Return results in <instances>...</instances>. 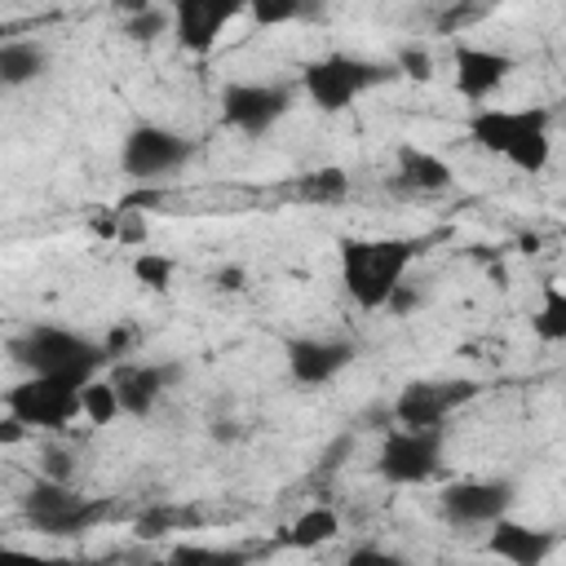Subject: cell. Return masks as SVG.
Masks as SVG:
<instances>
[{
    "instance_id": "5bb4252c",
    "label": "cell",
    "mask_w": 566,
    "mask_h": 566,
    "mask_svg": "<svg viewBox=\"0 0 566 566\" xmlns=\"http://www.w3.org/2000/svg\"><path fill=\"white\" fill-rule=\"evenodd\" d=\"M172 376H177L172 363H115V371H111L106 380L115 385L119 416L142 420V416L155 411V402L164 398V389H168Z\"/></svg>"
},
{
    "instance_id": "5b68a950",
    "label": "cell",
    "mask_w": 566,
    "mask_h": 566,
    "mask_svg": "<svg viewBox=\"0 0 566 566\" xmlns=\"http://www.w3.org/2000/svg\"><path fill=\"white\" fill-rule=\"evenodd\" d=\"M394 75L398 71L385 66V62H367V57H354V53H327V57H318L301 71V88L318 111L336 115V111L354 106V97H363L367 88H376Z\"/></svg>"
},
{
    "instance_id": "836d02e7",
    "label": "cell",
    "mask_w": 566,
    "mask_h": 566,
    "mask_svg": "<svg viewBox=\"0 0 566 566\" xmlns=\"http://www.w3.org/2000/svg\"><path fill=\"white\" fill-rule=\"evenodd\" d=\"M119 13H142V9H150V0H111Z\"/></svg>"
},
{
    "instance_id": "1f68e13d",
    "label": "cell",
    "mask_w": 566,
    "mask_h": 566,
    "mask_svg": "<svg viewBox=\"0 0 566 566\" xmlns=\"http://www.w3.org/2000/svg\"><path fill=\"white\" fill-rule=\"evenodd\" d=\"M349 562H380V566H394V553H380V548H354Z\"/></svg>"
},
{
    "instance_id": "9c48e42d",
    "label": "cell",
    "mask_w": 566,
    "mask_h": 566,
    "mask_svg": "<svg viewBox=\"0 0 566 566\" xmlns=\"http://www.w3.org/2000/svg\"><path fill=\"white\" fill-rule=\"evenodd\" d=\"M292 111V88L287 84H261V80H234L221 88V115L230 128L261 137L270 133L283 115Z\"/></svg>"
},
{
    "instance_id": "4dcf8cb0",
    "label": "cell",
    "mask_w": 566,
    "mask_h": 566,
    "mask_svg": "<svg viewBox=\"0 0 566 566\" xmlns=\"http://www.w3.org/2000/svg\"><path fill=\"white\" fill-rule=\"evenodd\" d=\"M243 279H248V274H243L239 265H226V270H217V274H212V283H217L221 292H239V287H243Z\"/></svg>"
},
{
    "instance_id": "ac0fdd59",
    "label": "cell",
    "mask_w": 566,
    "mask_h": 566,
    "mask_svg": "<svg viewBox=\"0 0 566 566\" xmlns=\"http://www.w3.org/2000/svg\"><path fill=\"white\" fill-rule=\"evenodd\" d=\"M44 66H49L44 44H35V40H0V88L31 84V80L44 75Z\"/></svg>"
},
{
    "instance_id": "e0dca14e",
    "label": "cell",
    "mask_w": 566,
    "mask_h": 566,
    "mask_svg": "<svg viewBox=\"0 0 566 566\" xmlns=\"http://www.w3.org/2000/svg\"><path fill=\"white\" fill-rule=\"evenodd\" d=\"M394 159H398V181L411 186V190H447V186H451V164L438 159V155L424 150V146L402 142Z\"/></svg>"
},
{
    "instance_id": "52a82bcc",
    "label": "cell",
    "mask_w": 566,
    "mask_h": 566,
    "mask_svg": "<svg viewBox=\"0 0 566 566\" xmlns=\"http://www.w3.org/2000/svg\"><path fill=\"white\" fill-rule=\"evenodd\" d=\"M442 424H424V429H411V424H398V429H385V442H380V455H376V473L394 486H416V482H429L438 469H442Z\"/></svg>"
},
{
    "instance_id": "9a60e30c",
    "label": "cell",
    "mask_w": 566,
    "mask_h": 566,
    "mask_svg": "<svg viewBox=\"0 0 566 566\" xmlns=\"http://www.w3.org/2000/svg\"><path fill=\"white\" fill-rule=\"evenodd\" d=\"M513 71H517V62L500 49H482V44L455 49V93L469 102H486L495 88H504V80Z\"/></svg>"
},
{
    "instance_id": "30bf717a",
    "label": "cell",
    "mask_w": 566,
    "mask_h": 566,
    "mask_svg": "<svg viewBox=\"0 0 566 566\" xmlns=\"http://www.w3.org/2000/svg\"><path fill=\"white\" fill-rule=\"evenodd\" d=\"M190 155H195V142L181 137V133H172V128H164V124H137V128H128V137L119 146V164L137 181L177 172Z\"/></svg>"
},
{
    "instance_id": "ffe728a7",
    "label": "cell",
    "mask_w": 566,
    "mask_h": 566,
    "mask_svg": "<svg viewBox=\"0 0 566 566\" xmlns=\"http://www.w3.org/2000/svg\"><path fill=\"white\" fill-rule=\"evenodd\" d=\"M323 0H243L248 18L256 27H287V22H301L310 13H318Z\"/></svg>"
},
{
    "instance_id": "44dd1931",
    "label": "cell",
    "mask_w": 566,
    "mask_h": 566,
    "mask_svg": "<svg viewBox=\"0 0 566 566\" xmlns=\"http://www.w3.org/2000/svg\"><path fill=\"white\" fill-rule=\"evenodd\" d=\"M531 327H535V336H539L544 345L566 340V292H562L557 283H544V301H539Z\"/></svg>"
},
{
    "instance_id": "8fae6325",
    "label": "cell",
    "mask_w": 566,
    "mask_h": 566,
    "mask_svg": "<svg viewBox=\"0 0 566 566\" xmlns=\"http://www.w3.org/2000/svg\"><path fill=\"white\" fill-rule=\"evenodd\" d=\"M517 491L509 478H464V482H451L442 486L438 495V509L451 526H491L495 517H504L513 509Z\"/></svg>"
},
{
    "instance_id": "d6986e66",
    "label": "cell",
    "mask_w": 566,
    "mask_h": 566,
    "mask_svg": "<svg viewBox=\"0 0 566 566\" xmlns=\"http://www.w3.org/2000/svg\"><path fill=\"white\" fill-rule=\"evenodd\" d=\"M336 531H340V517L327 509V504H318V509H305L292 526H287V544L292 548H318V544H327V539H336Z\"/></svg>"
},
{
    "instance_id": "83f0119b",
    "label": "cell",
    "mask_w": 566,
    "mask_h": 566,
    "mask_svg": "<svg viewBox=\"0 0 566 566\" xmlns=\"http://www.w3.org/2000/svg\"><path fill=\"white\" fill-rule=\"evenodd\" d=\"M172 562H239L234 548H199V544H181L172 548Z\"/></svg>"
},
{
    "instance_id": "7a4b0ae2",
    "label": "cell",
    "mask_w": 566,
    "mask_h": 566,
    "mask_svg": "<svg viewBox=\"0 0 566 566\" xmlns=\"http://www.w3.org/2000/svg\"><path fill=\"white\" fill-rule=\"evenodd\" d=\"M9 358L31 376H66L80 385L106 367L102 340H93L75 327H57V323H35L22 336H13Z\"/></svg>"
},
{
    "instance_id": "cb8c5ba5",
    "label": "cell",
    "mask_w": 566,
    "mask_h": 566,
    "mask_svg": "<svg viewBox=\"0 0 566 566\" xmlns=\"http://www.w3.org/2000/svg\"><path fill=\"white\" fill-rule=\"evenodd\" d=\"M394 71L407 75V80H416V84H429V80H433V57H429L424 44H407V49H398Z\"/></svg>"
},
{
    "instance_id": "603a6c76",
    "label": "cell",
    "mask_w": 566,
    "mask_h": 566,
    "mask_svg": "<svg viewBox=\"0 0 566 566\" xmlns=\"http://www.w3.org/2000/svg\"><path fill=\"white\" fill-rule=\"evenodd\" d=\"M172 274H177L172 256H159V252H142V256L133 261V279H137V283H146L150 292H164V287L172 283Z\"/></svg>"
},
{
    "instance_id": "6da1fadb",
    "label": "cell",
    "mask_w": 566,
    "mask_h": 566,
    "mask_svg": "<svg viewBox=\"0 0 566 566\" xmlns=\"http://www.w3.org/2000/svg\"><path fill=\"white\" fill-rule=\"evenodd\" d=\"M548 124H553V115L544 106H517V111H509V106H478L469 115V137L486 155L509 159L517 172H539L548 164V150H553Z\"/></svg>"
},
{
    "instance_id": "d4e9b609",
    "label": "cell",
    "mask_w": 566,
    "mask_h": 566,
    "mask_svg": "<svg viewBox=\"0 0 566 566\" xmlns=\"http://www.w3.org/2000/svg\"><path fill=\"white\" fill-rule=\"evenodd\" d=\"M172 18L164 13V9H142V13H128V22H124V35L128 40H155V35H164V27H168Z\"/></svg>"
},
{
    "instance_id": "e575fe53",
    "label": "cell",
    "mask_w": 566,
    "mask_h": 566,
    "mask_svg": "<svg viewBox=\"0 0 566 566\" xmlns=\"http://www.w3.org/2000/svg\"><path fill=\"white\" fill-rule=\"evenodd\" d=\"M0 40H4V27H0Z\"/></svg>"
},
{
    "instance_id": "277c9868",
    "label": "cell",
    "mask_w": 566,
    "mask_h": 566,
    "mask_svg": "<svg viewBox=\"0 0 566 566\" xmlns=\"http://www.w3.org/2000/svg\"><path fill=\"white\" fill-rule=\"evenodd\" d=\"M111 513L106 500H93V495H80L66 478H35L22 495V517L31 531L40 535H53V539H66V535H84L93 531L102 517Z\"/></svg>"
},
{
    "instance_id": "f1b7e54d",
    "label": "cell",
    "mask_w": 566,
    "mask_h": 566,
    "mask_svg": "<svg viewBox=\"0 0 566 566\" xmlns=\"http://www.w3.org/2000/svg\"><path fill=\"white\" fill-rule=\"evenodd\" d=\"M128 345H133V332H128V327H115V332L102 340V354H106V363H119V354H128Z\"/></svg>"
},
{
    "instance_id": "484cf974",
    "label": "cell",
    "mask_w": 566,
    "mask_h": 566,
    "mask_svg": "<svg viewBox=\"0 0 566 566\" xmlns=\"http://www.w3.org/2000/svg\"><path fill=\"white\" fill-rule=\"evenodd\" d=\"M305 195L310 199H340L345 195V172L340 168H318L305 177Z\"/></svg>"
},
{
    "instance_id": "7c38bea8",
    "label": "cell",
    "mask_w": 566,
    "mask_h": 566,
    "mask_svg": "<svg viewBox=\"0 0 566 566\" xmlns=\"http://www.w3.org/2000/svg\"><path fill=\"white\" fill-rule=\"evenodd\" d=\"M243 13V0H172V35L186 53L203 57L217 49L226 27Z\"/></svg>"
},
{
    "instance_id": "f546056e",
    "label": "cell",
    "mask_w": 566,
    "mask_h": 566,
    "mask_svg": "<svg viewBox=\"0 0 566 566\" xmlns=\"http://www.w3.org/2000/svg\"><path fill=\"white\" fill-rule=\"evenodd\" d=\"M27 433H31V429H27V424H22L13 411H9V416H0V447H13V442H22Z\"/></svg>"
},
{
    "instance_id": "7402d4cb",
    "label": "cell",
    "mask_w": 566,
    "mask_h": 566,
    "mask_svg": "<svg viewBox=\"0 0 566 566\" xmlns=\"http://www.w3.org/2000/svg\"><path fill=\"white\" fill-rule=\"evenodd\" d=\"M80 416L84 420H93V424H111L115 416H119V398H115V385L97 371V376H88L84 385H80Z\"/></svg>"
},
{
    "instance_id": "d6a6232c",
    "label": "cell",
    "mask_w": 566,
    "mask_h": 566,
    "mask_svg": "<svg viewBox=\"0 0 566 566\" xmlns=\"http://www.w3.org/2000/svg\"><path fill=\"white\" fill-rule=\"evenodd\" d=\"M234 433H239V429H234V420H217V424H212V438H221V442H230Z\"/></svg>"
},
{
    "instance_id": "2e32d148",
    "label": "cell",
    "mask_w": 566,
    "mask_h": 566,
    "mask_svg": "<svg viewBox=\"0 0 566 566\" xmlns=\"http://www.w3.org/2000/svg\"><path fill=\"white\" fill-rule=\"evenodd\" d=\"M553 535L548 531H535L526 522H513L509 513L491 522V535H486V553L513 562V566H539L548 553H553Z\"/></svg>"
},
{
    "instance_id": "4316f807",
    "label": "cell",
    "mask_w": 566,
    "mask_h": 566,
    "mask_svg": "<svg viewBox=\"0 0 566 566\" xmlns=\"http://www.w3.org/2000/svg\"><path fill=\"white\" fill-rule=\"evenodd\" d=\"M177 522H181V513H177L172 504H159V509H150V513L137 517V535H164V531H172Z\"/></svg>"
},
{
    "instance_id": "ba28073f",
    "label": "cell",
    "mask_w": 566,
    "mask_h": 566,
    "mask_svg": "<svg viewBox=\"0 0 566 566\" xmlns=\"http://www.w3.org/2000/svg\"><path fill=\"white\" fill-rule=\"evenodd\" d=\"M478 394H482V385L478 380H460V376H447V380H411L389 402V416H394V424H411V429L447 424V416L455 407L473 402Z\"/></svg>"
},
{
    "instance_id": "3957f363",
    "label": "cell",
    "mask_w": 566,
    "mask_h": 566,
    "mask_svg": "<svg viewBox=\"0 0 566 566\" xmlns=\"http://www.w3.org/2000/svg\"><path fill=\"white\" fill-rule=\"evenodd\" d=\"M416 261L411 239H340V283L354 305L380 310Z\"/></svg>"
},
{
    "instance_id": "4fadbf2b",
    "label": "cell",
    "mask_w": 566,
    "mask_h": 566,
    "mask_svg": "<svg viewBox=\"0 0 566 566\" xmlns=\"http://www.w3.org/2000/svg\"><path fill=\"white\" fill-rule=\"evenodd\" d=\"M283 358H287V376L296 385L318 389V385L336 380L358 358V349H354V340H340V336H296L283 345Z\"/></svg>"
},
{
    "instance_id": "8992f818",
    "label": "cell",
    "mask_w": 566,
    "mask_h": 566,
    "mask_svg": "<svg viewBox=\"0 0 566 566\" xmlns=\"http://www.w3.org/2000/svg\"><path fill=\"white\" fill-rule=\"evenodd\" d=\"M4 407L27 424L44 433H62L71 420H80V380L66 376H31L4 389Z\"/></svg>"
}]
</instances>
